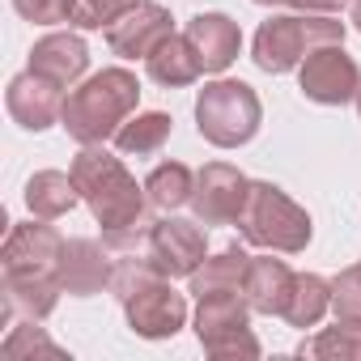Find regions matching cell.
Returning a JSON list of instances; mask_svg holds the SVG:
<instances>
[{
	"instance_id": "5",
	"label": "cell",
	"mask_w": 361,
	"mask_h": 361,
	"mask_svg": "<svg viewBox=\"0 0 361 361\" xmlns=\"http://www.w3.org/2000/svg\"><path fill=\"white\" fill-rule=\"evenodd\" d=\"M238 230L251 247L264 251H281V255H298L310 247V213L302 204H293L276 183H251L247 209L238 217Z\"/></svg>"
},
{
	"instance_id": "26",
	"label": "cell",
	"mask_w": 361,
	"mask_h": 361,
	"mask_svg": "<svg viewBox=\"0 0 361 361\" xmlns=\"http://www.w3.org/2000/svg\"><path fill=\"white\" fill-rule=\"evenodd\" d=\"M26 353H47V357H64V348L56 344V340H47V331L39 327V319H26L22 327H13L9 331V340H5V357H26Z\"/></svg>"
},
{
	"instance_id": "27",
	"label": "cell",
	"mask_w": 361,
	"mask_h": 361,
	"mask_svg": "<svg viewBox=\"0 0 361 361\" xmlns=\"http://www.w3.org/2000/svg\"><path fill=\"white\" fill-rule=\"evenodd\" d=\"M331 310L336 319H361V264L344 268L331 281Z\"/></svg>"
},
{
	"instance_id": "19",
	"label": "cell",
	"mask_w": 361,
	"mask_h": 361,
	"mask_svg": "<svg viewBox=\"0 0 361 361\" xmlns=\"http://www.w3.org/2000/svg\"><path fill=\"white\" fill-rule=\"evenodd\" d=\"M145 68H149V77H153L157 85H166V90H183V85H192V81L204 73L196 47L188 43V35H170V39L145 60Z\"/></svg>"
},
{
	"instance_id": "31",
	"label": "cell",
	"mask_w": 361,
	"mask_h": 361,
	"mask_svg": "<svg viewBox=\"0 0 361 361\" xmlns=\"http://www.w3.org/2000/svg\"><path fill=\"white\" fill-rule=\"evenodd\" d=\"M255 5H285V0H255Z\"/></svg>"
},
{
	"instance_id": "23",
	"label": "cell",
	"mask_w": 361,
	"mask_h": 361,
	"mask_svg": "<svg viewBox=\"0 0 361 361\" xmlns=\"http://www.w3.org/2000/svg\"><path fill=\"white\" fill-rule=\"evenodd\" d=\"M192 192H196V174H192L183 161H161V166H153V174L145 178V196H149V204L161 209V213H174V209L192 204Z\"/></svg>"
},
{
	"instance_id": "17",
	"label": "cell",
	"mask_w": 361,
	"mask_h": 361,
	"mask_svg": "<svg viewBox=\"0 0 361 361\" xmlns=\"http://www.w3.org/2000/svg\"><path fill=\"white\" fill-rule=\"evenodd\" d=\"M293 276L285 259H272V255H255L251 268H247V281H243V293L251 302L255 314H285V302H289V289H293Z\"/></svg>"
},
{
	"instance_id": "6",
	"label": "cell",
	"mask_w": 361,
	"mask_h": 361,
	"mask_svg": "<svg viewBox=\"0 0 361 361\" xmlns=\"http://www.w3.org/2000/svg\"><path fill=\"white\" fill-rule=\"evenodd\" d=\"M264 123V106H259V94L247 85V81H209L200 94H196V128L209 145L217 149H238L247 145Z\"/></svg>"
},
{
	"instance_id": "14",
	"label": "cell",
	"mask_w": 361,
	"mask_h": 361,
	"mask_svg": "<svg viewBox=\"0 0 361 361\" xmlns=\"http://www.w3.org/2000/svg\"><path fill=\"white\" fill-rule=\"evenodd\" d=\"M5 106H9V115H13L26 132H47V128L60 123V115H64L60 85L47 81V77H39L35 68L18 73V77L9 81V90H5Z\"/></svg>"
},
{
	"instance_id": "11",
	"label": "cell",
	"mask_w": 361,
	"mask_h": 361,
	"mask_svg": "<svg viewBox=\"0 0 361 361\" xmlns=\"http://www.w3.org/2000/svg\"><path fill=\"white\" fill-rule=\"evenodd\" d=\"M149 259L157 264L161 276H192L209 259V234L204 221H183V217H166L153 221L149 230Z\"/></svg>"
},
{
	"instance_id": "12",
	"label": "cell",
	"mask_w": 361,
	"mask_h": 361,
	"mask_svg": "<svg viewBox=\"0 0 361 361\" xmlns=\"http://www.w3.org/2000/svg\"><path fill=\"white\" fill-rule=\"evenodd\" d=\"M170 35H174V18L166 5H153V0H140L132 13H123L115 26H106V43L123 60H149Z\"/></svg>"
},
{
	"instance_id": "32",
	"label": "cell",
	"mask_w": 361,
	"mask_h": 361,
	"mask_svg": "<svg viewBox=\"0 0 361 361\" xmlns=\"http://www.w3.org/2000/svg\"><path fill=\"white\" fill-rule=\"evenodd\" d=\"M357 115H361V90H357Z\"/></svg>"
},
{
	"instance_id": "4",
	"label": "cell",
	"mask_w": 361,
	"mask_h": 361,
	"mask_svg": "<svg viewBox=\"0 0 361 361\" xmlns=\"http://www.w3.org/2000/svg\"><path fill=\"white\" fill-rule=\"evenodd\" d=\"M323 43H344V22H336V13H281L255 30L251 60L264 73H289Z\"/></svg>"
},
{
	"instance_id": "9",
	"label": "cell",
	"mask_w": 361,
	"mask_h": 361,
	"mask_svg": "<svg viewBox=\"0 0 361 361\" xmlns=\"http://www.w3.org/2000/svg\"><path fill=\"white\" fill-rule=\"evenodd\" d=\"M298 85H302V94H306L310 102H319V106H344V102H353L357 90H361V68H357V60L344 51V43H323V47H314V51L302 60Z\"/></svg>"
},
{
	"instance_id": "2",
	"label": "cell",
	"mask_w": 361,
	"mask_h": 361,
	"mask_svg": "<svg viewBox=\"0 0 361 361\" xmlns=\"http://www.w3.org/2000/svg\"><path fill=\"white\" fill-rule=\"evenodd\" d=\"M68 174L77 178V192L90 204L94 221L102 226V238H119V234H136L153 226L145 221V200H149L145 188H136L128 166L115 153H106L102 145H85L73 157Z\"/></svg>"
},
{
	"instance_id": "21",
	"label": "cell",
	"mask_w": 361,
	"mask_h": 361,
	"mask_svg": "<svg viewBox=\"0 0 361 361\" xmlns=\"http://www.w3.org/2000/svg\"><path fill=\"white\" fill-rule=\"evenodd\" d=\"M170 128H174V119L166 111H140L115 132V149L123 157H153L170 140Z\"/></svg>"
},
{
	"instance_id": "28",
	"label": "cell",
	"mask_w": 361,
	"mask_h": 361,
	"mask_svg": "<svg viewBox=\"0 0 361 361\" xmlns=\"http://www.w3.org/2000/svg\"><path fill=\"white\" fill-rule=\"evenodd\" d=\"M13 9L35 26H60L77 18V0H13Z\"/></svg>"
},
{
	"instance_id": "25",
	"label": "cell",
	"mask_w": 361,
	"mask_h": 361,
	"mask_svg": "<svg viewBox=\"0 0 361 361\" xmlns=\"http://www.w3.org/2000/svg\"><path fill=\"white\" fill-rule=\"evenodd\" d=\"M140 0H77V18L73 26L77 30H102V26H115L123 13H132Z\"/></svg>"
},
{
	"instance_id": "30",
	"label": "cell",
	"mask_w": 361,
	"mask_h": 361,
	"mask_svg": "<svg viewBox=\"0 0 361 361\" xmlns=\"http://www.w3.org/2000/svg\"><path fill=\"white\" fill-rule=\"evenodd\" d=\"M353 26L361 30V0H357V5H353Z\"/></svg>"
},
{
	"instance_id": "16",
	"label": "cell",
	"mask_w": 361,
	"mask_h": 361,
	"mask_svg": "<svg viewBox=\"0 0 361 361\" xmlns=\"http://www.w3.org/2000/svg\"><path fill=\"white\" fill-rule=\"evenodd\" d=\"M30 68L47 81H56L60 90H73L90 68V47H85L81 35H47V39L35 43Z\"/></svg>"
},
{
	"instance_id": "3",
	"label": "cell",
	"mask_w": 361,
	"mask_h": 361,
	"mask_svg": "<svg viewBox=\"0 0 361 361\" xmlns=\"http://www.w3.org/2000/svg\"><path fill=\"white\" fill-rule=\"evenodd\" d=\"M140 102V81L128 68H102L94 77H85L68 98H64V115L60 128L77 140V145H102L111 140Z\"/></svg>"
},
{
	"instance_id": "29",
	"label": "cell",
	"mask_w": 361,
	"mask_h": 361,
	"mask_svg": "<svg viewBox=\"0 0 361 361\" xmlns=\"http://www.w3.org/2000/svg\"><path fill=\"white\" fill-rule=\"evenodd\" d=\"M285 5H293L298 13H340L348 0H285Z\"/></svg>"
},
{
	"instance_id": "10",
	"label": "cell",
	"mask_w": 361,
	"mask_h": 361,
	"mask_svg": "<svg viewBox=\"0 0 361 361\" xmlns=\"http://www.w3.org/2000/svg\"><path fill=\"white\" fill-rule=\"evenodd\" d=\"M251 196V178L230 166V161H209L196 174V192H192V213L204 226H238L243 209Z\"/></svg>"
},
{
	"instance_id": "13",
	"label": "cell",
	"mask_w": 361,
	"mask_h": 361,
	"mask_svg": "<svg viewBox=\"0 0 361 361\" xmlns=\"http://www.w3.org/2000/svg\"><path fill=\"white\" fill-rule=\"evenodd\" d=\"M115 281V251L94 238H64L60 251V285L73 298H94Z\"/></svg>"
},
{
	"instance_id": "7",
	"label": "cell",
	"mask_w": 361,
	"mask_h": 361,
	"mask_svg": "<svg viewBox=\"0 0 361 361\" xmlns=\"http://www.w3.org/2000/svg\"><path fill=\"white\" fill-rule=\"evenodd\" d=\"M196 340L217 361H238V357L255 361L259 357V340L251 331V302H247V293L230 289V293L200 298V306H196Z\"/></svg>"
},
{
	"instance_id": "1",
	"label": "cell",
	"mask_w": 361,
	"mask_h": 361,
	"mask_svg": "<svg viewBox=\"0 0 361 361\" xmlns=\"http://www.w3.org/2000/svg\"><path fill=\"white\" fill-rule=\"evenodd\" d=\"M60 251L64 238L56 226L39 221H22L9 230L5 251H0V268H5V302H0V319L9 323L13 310H22L26 319H47L64 293L60 285Z\"/></svg>"
},
{
	"instance_id": "15",
	"label": "cell",
	"mask_w": 361,
	"mask_h": 361,
	"mask_svg": "<svg viewBox=\"0 0 361 361\" xmlns=\"http://www.w3.org/2000/svg\"><path fill=\"white\" fill-rule=\"evenodd\" d=\"M183 35L196 47L204 73H226L243 51V30H238V22L230 13H196Z\"/></svg>"
},
{
	"instance_id": "20",
	"label": "cell",
	"mask_w": 361,
	"mask_h": 361,
	"mask_svg": "<svg viewBox=\"0 0 361 361\" xmlns=\"http://www.w3.org/2000/svg\"><path fill=\"white\" fill-rule=\"evenodd\" d=\"M81 200L77 192V178L73 174H60V170H39L30 174V183H26V209L43 221H56L64 213H73Z\"/></svg>"
},
{
	"instance_id": "8",
	"label": "cell",
	"mask_w": 361,
	"mask_h": 361,
	"mask_svg": "<svg viewBox=\"0 0 361 361\" xmlns=\"http://www.w3.org/2000/svg\"><path fill=\"white\" fill-rule=\"evenodd\" d=\"M119 302H123L128 327L145 340H170L188 323V298L170 289V276H149L136 289H128Z\"/></svg>"
},
{
	"instance_id": "24",
	"label": "cell",
	"mask_w": 361,
	"mask_h": 361,
	"mask_svg": "<svg viewBox=\"0 0 361 361\" xmlns=\"http://www.w3.org/2000/svg\"><path fill=\"white\" fill-rule=\"evenodd\" d=\"M298 353L319 361H361V319H336V327H323L314 340H302Z\"/></svg>"
},
{
	"instance_id": "18",
	"label": "cell",
	"mask_w": 361,
	"mask_h": 361,
	"mask_svg": "<svg viewBox=\"0 0 361 361\" xmlns=\"http://www.w3.org/2000/svg\"><path fill=\"white\" fill-rule=\"evenodd\" d=\"M247 268H251V255H247L238 243H230L226 251L209 255V259H204V264L188 276V293H196V302H200V298H209V293H230V289H243Z\"/></svg>"
},
{
	"instance_id": "22",
	"label": "cell",
	"mask_w": 361,
	"mask_h": 361,
	"mask_svg": "<svg viewBox=\"0 0 361 361\" xmlns=\"http://www.w3.org/2000/svg\"><path fill=\"white\" fill-rule=\"evenodd\" d=\"M327 310H331V281H323V276H314V272H298L281 319H285L289 327H302V331H306V327H314Z\"/></svg>"
}]
</instances>
